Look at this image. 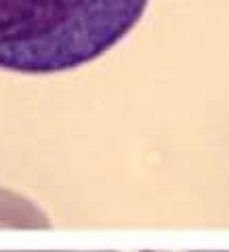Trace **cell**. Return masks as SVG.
Here are the masks:
<instances>
[{"label": "cell", "instance_id": "6da1fadb", "mask_svg": "<svg viewBox=\"0 0 229 252\" xmlns=\"http://www.w3.org/2000/svg\"><path fill=\"white\" fill-rule=\"evenodd\" d=\"M149 0H0V69L57 74L122 42Z\"/></svg>", "mask_w": 229, "mask_h": 252}, {"label": "cell", "instance_id": "7a4b0ae2", "mask_svg": "<svg viewBox=\"0 0 229 252\" xmlns=\"http://www.w3.org/2000/svg\"><path fill=\"white\" fill-rule=\"evenodd\" d=\"M0 215L11 220V225H46L44 215H40L36 208H32L26 200H15V202H0Z\"/></svg>", "mask_w": 229, "mask_h": 252}]
</instances>
